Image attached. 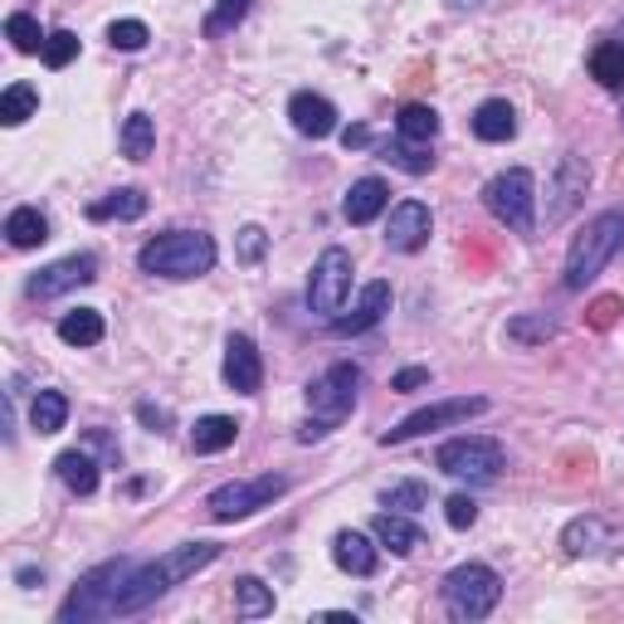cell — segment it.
I'll return each instance as SVG.
<instances>
[{"label": "cell", "instance_id": "cell-1", "mask_svg": "<svg viewBox=\"0 0 624 624\" xmlns=\"http://www.w3.org/2000/svg\"><path fill=\"white\" fill-rule=\"evenodd\" d=\"M220 552H225L220 542H186V546H176V552L157 556V562H147V566L137 562V571L127 576L122 595H118V610H112V620H122V615H142V610H147V605H157L161 595L171 591V585H181L186 576L206 571L210 562H220Z\"/></svg>", "mask_w": 624, "mask_h": 624}, {"label": "cell", "instance_id": "cell-2", "mask_svg": "<svg viewBox=\"0 0 624 624\" xmlns=\"http://www.w3.org/2000/svg\"><path fill=\"white\" fill-rule=\"evenodd\" d=\"M215 259H220V249H215L210 235H200V229H171V235L147 239L142 254H137V269L151 278H200L215 269Z\"/></svg>", "mask_w": 624, "mask_h": 624}, {"label": "cell", "instance_id": "cell-3", "mask_svg": "<svg viewBox=\"0 0 624 624\" xmlns=\"http://www.w3.org/2000/svg\"><path fill=\"white\" fill-rule=\"evenodd\" d=\"M620 249H624V210L595 215V220L585 225L576 239H571V249H566V278H562V284L571 293H581L610 259H615Z\"/></svg>", "mask_w": 624, "mask_h": 624}, {"label": "cell", "instance_id": "cell-4", "mask_svg": "<svg viewBox=\"0 0 624 624\" xmlns=\"http://www.w3.org/2000/svg\"><path fill=\"white\" fill-rule=\"evenodd\" d=\"M137 571L132 556H118V562H103L93 566L88 576L69 591V601L59 605V624H88V620H112V610H118V595L127 576Z\"/></svg>", "mask_w": 624, "mask_h": 624}, {"label": "cell", "instance_id": "cell-5", "mask_svg": "<svg viewBox=\"0 0 624 624\" xmlns=\"http://www.w3.org/2000/svg\"><path fill=\"white\" fill-rule=\"evenodd\" d=\"M439 595H444V610H449V620L474 624V620H488L493 610H498L503 581H498V571H493V566L468 562V566H454L449 576H444Z\"/></svg>", "mask_w": 624, "mask_h": 624}, {"label": "cell", "instance_id": "cell-6", "mask_svg": "<svg viewBox=\"0 0 624 624\" xmlns=\"http://www.w3.org/2000/svg\"><path fill=\"white\" fill-rule=\"evenodd\" d=\"M483 206L488 215L517 235H532L537 229V176L527 167H513V171H498L488 186H483Z\"/></svg>", "mask_w": 624, "mask_h": 624}, {"label": "cell", "instance_id": "cell-7", "mask_svg": "<svg viewBox=\"0 0 624 624\" xmlns=\"http://www.w3.org/2000/svg\"><path fill=\"white\" fill-rule=\"evenodd\" d=\"M435 468L449 478H464V483H493L503 474V444L483 439V435H458L449 444H439Z\"/></svg>", "mask_w": 624, "mask_h": 624}, {"label": "cell", "instance_id": "cell-8", "mask_svg": "<svg viewBox=\"0 0 624 624\" xmlns=\"http://www.w3.org/2000/svg\"><path fill=\"white\" fill-rule=\"evenodd\" d=\"M351 254L347 249H323L313 264V278H308V308L317 317H327V323H337L341 308H347L351 298Z\"/></svg>", "mask_w": 624, "mask_h": 624}, {"label": "cell", "instance_id": "cell-9", "mask_svg": "<svg viewBox=\"0 0 624 624\" xmlns=\"http://www.w3.org/2000/svg\"><path fill=\"white\" fill-rule=\"evenodd\" d=\"M288 493V478L284 474H264V478H239V483H220V488L206 498V513L215 522H239L259 507H269L274 498Z\"/></svg>", "mask_w": 624, "mask_h": 624}, {"label": "cell", "instance_id": "cell-10", "mask_svg": "<svg viewBox=\"0 0 624 624\" xmlns=\"http://www.w3.org/2000/svg\"><path fill=\"white\" fill-rule=\"evenodd\" d=\"M483 410H488V400H483V396H454V400H435V405H425V410L405 415L400 425H390L386 435H380V444H405V439L429 435V429L468 425V419H474V415H483Z\"/></svg>", "mask_w": 624, "mask_h": 624}, {"label": "cell", "instance_id": "cell-11", "mask_svg": "<svg viewBox=\"0 0 624 624\" xmlns=\"http://www.w3.org/2000/svg\"><path fill=\"white\" fill-rule=\"evenodd\" d=\"M356 390H361V366L337 361V366H327L317 380H308V410L317 419H327V425H337V419L351 415Z\"/></svg>", "mask_w": 624, "mask_h": 624}, {"label": "cell", "instance_id": "cell-12", "mask_svg": "<svg viewBox=\"0 0 624 624\" xmlns=\"http://www.w3.org/2000/svg\"><path fill=\"white\" fill-rule=\"evenodd\" d=\"M98 278V259L93 254H69V259H55L49 269H40L24 284V293L30 298H59V293H69V288H83V284H93Z\"/></svg>", "mask_w": 624, "mask_h": 624}, {"label": "cell", "instance_id": "cell-13", "mask_svg": "<svg viewBox=\"0 0 624 624\" xmlns=\"http://www.w3.org/2000/svg\"><path fill=\"white\" fill-rule=\"evenodd\" d=\"M585 186H591V167H585V157H576V151H566V157L556 161L552 196H546V225H562L566 215L581 206Z\"/></svg>", "mask_w": 624, "mask_h": 624}, {"label": "cell", "instance_id": "cell-14", "mask_svg": "<svg viewBox=\"0 0 624 624\" xmlns=\"http://www.w3.org/2000/svg\"><path fill=\"white\" fill-rule=\"evenodd\" d=\"M429 229H435V215H429L425 200H400L386 220V245L396 254H415L429 245Z\"/></svg>", "mask_w": 624, "mask_h": 624}, {"label": "cell", "instance_id": "cell-15", "mask_svg": "<svg viewBox=\"0 0 624 624\" xmlns=\"http://www.w3.org/2000/svg\"><path fill=\"white\" fill-rule=\"evenodd\" d=\"M225 386L235 396H259V386H264V356L245 333H235L225 341Z\"/></svg>", "mask_w": 624, "mask_h": 624}, {"label": "cell", "instance_id": "cell-16", "mask_svg": "<svg viewBox=\"0 0 624 624\" xmlns=\"http://www.w3.org/2000/svg\"><path fill=\"white\" fill-rule=\"evenodd\" d=\"M386 313H390V284H380V278H376V284L361 288L356 308L333 323V333H337V337H361V333H372V327H376Z\"/></svg>", "mask_w": 624, "mask_h": 624}, {"label": "cell", "instance_id": "cell-17", "mask_svg": "<svg viewBox=\"0 0 624 624\" xmlns=\"http://www.w3.org/2000/svg\"><path fill=\"white\" fill-rule=\"evenodd\" d=\"M288 118H293V127H298L303 137H313V142H323V137L337 132V108L327 103L323 93H308V88L288 98Z\"/></svg>", "mask_w": 624, "mask_h": 624}, {"label": "cell", "instance_id": "cell-18", "mask_svg": "<svg viewBox=\"0 0 624 624\" xmlns=\"http://www.w3.org/2000/svg\"><path fill=\"white\" fill-rule=\"evenodd\" d=\"M333 562H337V571L366 581V576H376L380 552H376V542L366 537V532H337L333 537Z\"/></svg>", "mask_w": 624, "mask_h": 624}, {"label": "cell", "instance_id": "cell-19", "mask_svg": "<svg viewBox=\"0 0 624 624\" xmlns=\"http://www.w3.org/2000/svg\"><path fill=\"white\" fill-rule=\"evenodd\" d=\"M386 206H390V186L380 181V176H361V181L347 190V200H341V215H347L351 225H372Z\"/></svg>", "mask_w": 624, "mask_h": 624}, {"label": "cell", "instance_id": "cell-20", "mask_svg": "<svg viewBox=\"0 0 624 624\" xmlns=\"http://www.w3.org/2000/svg\"><path fill=\"white\" fill-rule=\"evenodd\" d=\"M372 532H376V542L386 546V552H396V556H415L419 546H425V532L415 527L405 513H376V522H372Z\"/></svg>", "mask_w": 624, "mask_h": 624}, {"label": "cell", "instance_id": "cell-21", "mask_svg": "<svg viewBox=\"0 0 624 624\" xmlns=\"http://www.w3.org/2000/svg\"><path fill=\"white\" fill-rule=\"evenodd\" d=\"M474 137L478 142H507V137H517V112L507 98H488V103H478L474 112Z\"/></svg>", "mask_w": 624, "mask_h": 624}, {"label": "cell", "instance_id": "cell-22", "mask_svg": "<svg viewBox=\"0 0 624 624\" xmlns=\"http://www.w3.org/2000/svg\"><path fill=\"white\" fill-rule=\"evenodd\" d=\"M103 333H108V323H103V313L98 308H73V313L59 317V341L63 347H98Z\"/></svg>", "mask_w": 624, "mask_h": 624}, {"label": "cell", "instance_id": "cell-23", "mask_svg": "<svg viewBox=\"0 0 624 624\" xmlns=\"http://www.w3.org/2000/svg\"><path fill=\"white\" fill-rule=\"evenodd\" d=\"M55 474L69 493H79V498H88V493H98V464L88 458L83 449H63L55 458Z\"/></svg>", "mask_w": 624, "mask_h": 624}, {"label": "cell", "instance_id": "cell-24", "mask_svg": "<svg viewBox=\"0 0 624 624\" xmlns=\"http://www.w3.org/2000/svg\"><path fill=\"white\" fill-rule=\"evenodd\" d=\"M235 439H239V419H229V415H200L196 429H190V449L196 454H220Z\"/></svg>", "mask_w": 624, "mask_h": 624}, {"label": "cell", "instance_id": "cell-25", "mask_svg": "<svg viewBox=\"0 0 624 624\" xmlns=\"http://www.w3.org/2000/svg\"><path fill=\"white\" fill-rule=\"evenodd\" d=\"M6 239H10V249H40L49 239V220L34 206H20L6 215Z\"/></svg>", "mask_w": 624, "mask_h": 624}, {"label": "cell", "instance_id": "cell-26", "mask_svg": "<svg viewBox=\"0 0 624 624\" xmlns=\"http://www.w3.org/2000/svg\"><path fill=\"white\" fill-rule=\"evenodd\" d=\"M147 215V196L137 186H122V190H112L108 200H93L88 206V220H142Z\"/></svg>", "mask_w": 624, "mask_h": 624}, {"label": "cell", "instance_id": "cell-27", "mask_svg": "<svg viewBox=\"0 0 624 624\" xmlns=\"http://www.w3.org/2000/svg\"><path fill=\"white\" fill-rule=\"evenodd\" d=\"M235 615H239V620H264V615H274V585H264L259 576H239V581H235Z\"/></svg>", "mask_w": 624, "mask_h": 624}, {"label": "cell", "instance_id": "cell-28", "mask_svg": "<svg viewBox=\"0 0 624 624\" xmlns=\"http://www.w3.org/2000/svg\"><path fill=\"white\" fill-rule=\"evenodd\" d=\"M605 542H610V532L601 517H576V522H566V532H562L566 556H595Z\"/></svg>", "mask_w": 624, "mask_h": 624}, {"label": "cell", "instance_id": "cell-29", "mask_svg": "<svg viewBox=\"0 0 624 624\" xmlns=\"http://www.w3.org/2000/svg\"><path fill=\"white\" fill-rule=\"evenodd\" d=\"M63 419H69V396L63 390H40L30 405V429L34 435H59Z\"/></svg>", "mask_w": 624, "mask_h": 624}, {"label": "cell", "instance_id": "cell-30", "mask_svg": "<svg viewBox=\"0 0 624 624\" xmlns=\"http://www.w3.org/2000/svg\"><path fill=\"white\" fill-rule=\"evenodd\" d=\"M380 161H390V167H400V171H410V176H425L429 167H435V157H429V142H410V137L380 147Z\"/></svg>", "mask_w": 624, "mask_h": 624}, {"label": "cell", "instance_id": "cell-31", "mask_svg": "<svg viewBox=\"0 0 624 624\" xmlns=\"http://www.w3.org/2000/svg\"><path fill=\"white\" fill-rule=\"evenodd\" d=\"M151 147H157V122H151L147 112H132V118L122 122V157L127 161H147Z\"/></svg>", "mask_w": 624, "mask_h": 624}, {"label": "cell", "instance_id": "cell-32", "mask_svg": "<svg viewBox=\"0 0 624 624\" xmlns=\"http://www.w3.org/2000/svg\"><path fill=\"white\" fill-rule=\"evenodd\" d=\"M396 132L400 137H410V142H435V132H439V112L435 108H425V103H405L396 112Z\"/></svg>", "mask_w": 624, "mask_h": 624}, {"label": "cell", "instance_id": "cell-33", "mask_svg": "<svg viewBox=\"0 0 624 624\" xmlns=\"http://www.w3.org/2000/svg\"><path fill=\"white\" fill-rule=\"evenodd\" d=\"M34 112H40V93H34L30 83H10L6 93H0V122H6V127L30 122Z\"/></svg>", "mask_w": 624, "mask_h": 624}, {"label": "cell", "instance_id": "cell-34", "mask_svg": "<svg viewBox=\"0 0 624 624\" xmlns=\"http://www.w3.org/2000/svg\"><path fill=\"white\" fill-rule=\"evenodd\" d=\"M591 79L605 88H624V44H601L591 55Z\"/></svg>", "mask_w": 624, "mask_h": 624}, {"label": "cell", "instance_id": "cell-35", "mask_svg": "<svg viewBox=\"0 0 624 624\" xmlns=\"http://www.w3.org/2000/svg\"><path fill=\"white\" fill-rule=\"evenodd\" d=\"M6 34H10V44H16L20 55H40L44 40H49V34L40 30V20H34V16H24V10H16V16L6 20Z\"/></svg>", "mask_w": 624, "mask_h": 624}, {"label": "cell", "instance_id": "cell-36", "mask_svg": "<svg viewBox=\"0 0 624 624\" xmlns=\"http://www.w3.org/2000/svg\"><path fill=\"white\" fill-rule=\"evenodd\" d=\"M254 10V0H215V10L206 16V40H220V34H229L239 20H245Z\"/></svg>", "mask_w": 624, "mask_h": 624}, {"label": "cell", "instance_id": "cell-37", "mask_svg": "<svg viewBox=\"0 0 624 624\" xmlns=\"http://www.w3.org/2000/svg\"><path fill=\"white\" fill-rule=\"evenodd\" d=\"M147 40H151V30H147L142 20H112L108 24V44L122 49V55H137V49H147Z\"/></svg>", "mask_w": 624, "mask_h": 624}, {"label": "cell", "instance_id": "cell-38", "mask_svg": "<svg viewBox=\"0 0 624 624\" xmlns=\"http://www.w3.org/2000/svg\"><path fill=\"white\" fill-rule=\"evenodd\" d=\"M425 503H429L425 483H396V488L380 493V507H390V513H419Z\"/></svg>", "mask_w": 624, "mask_h": 624}, {"label": "cell", "instance_id": "cell-39", "mask_svg": "<svg viewBox=\"0 0 624 624\" xmlns=\"http://www.w3.org/2000/svg\"><path fill=\"white\" fill-rule=\"evenodd\" d=\"M40 55H44L49 69H69V63L79 59V34H73V30H55V34L44 40Z\"/></svg>", "mask_w": 624, "mask_h": 624}, {"label": "cell", "instance_id": "cell-40", "mask_svg": "<svg viewBox=\"0 0 624 624\" xmlns=\"http://www.w3.org/2000/svg\"><path fill=\"white\" fill-rule=\"evenodd\" d=\"M264 254H269V235H264L259 225H245V229H239V264H245V269H259Z\"/></svg>", "mask_w": 624, "mask_h": 624}, {"label": "cell", "instance_id": "cell-41", "mask_svg": "<svg viewBox=\"0 0 624 624\" xmlns=\"http://www.w3.org/2000/svg\"><path fill=\"white\" fill-rule=\"evenodd\" d=\"M556 333V323H552V317H517V323H507V337H513V341H546V337H552Z\"/></svg>", "mask_w": 624, "mask_h": 624}, {"label": "cell", "instance_id": "cell-42", "mask_svg": "<svg viewBox=\"0 0 624 624\" xmlns=\"http://www.w3.org/2000/svg\"><path fill=\"white\" fill-rule=\"evenodd\" d=\"M444 517H449L454 532H468L478 522V503L468 493H454V498H444Z\"/></svg>", "mask_w": 624, "mask_h": 624}, {"label": "cell", "instance_id": "cell-43", "mask_svg": "<svg viewBox=\"0 0 624 624\" xmlns=\"http://www.w3.org/2000/svg\"><path fill=\"white\" fill-rule=\"evenodd\" d=\"M419 386H429L425 366H405V372H396V380H390V390H419Z\"/></svg>", "mask_w": 624, "mask_h": 624}, {"label": "cell", "instance_id": "cell-44", "mask_svg": "<svg viewBox=\"0 0 624 624\" xmlns=\"http://www.w3.org/2000/svg\"><path fill=\"white\" fill-rule=\"evenodd\" d=\"M137 419H142V425H151V429H157V435L171 425V415L161 410V405H151V400H142V405H137Z\"/></svg>", "mask_w": 624, "mask_h": 624}, {"label": "cell", "instance_id": "cell-45", "mask_svg": "<svg viewBox=\"0 0 624 624\" xmlns=\"http://www.w3.org/2000/svg\"><path fill=\"white\" fill-rule=\"evenodd\" d=\"M341 147H347V151H356V147H372V127H361V122L341 127Z\"/></svg>", "mask_w": 624, "mask_h": 624}, {"label": "cell", "instance_id": "cell-46", "mask_svg": "<svg viewBox=\"0 0 624 624\" xmlns=\"http://www.w3.org/2000/svg\"><path fill=\"white\" fill-rule=\"evenodd\" d=\"M615 308H620L615 298H601V303H595V327H605L610 317H615Z\"/></svg>", "mask_w": 624, "mask_h": 624}, {"label": "cell", "instance_id": "cell-47", "mask_svg": "<svg viewBox=\"0 0 624 624\" xmlns=\"http://www.w3.org/2000/svg\"><path fill=\"white\" fill-rule=\"evenodd\" d=\"M444 6H449L454 16H464V10H478V6H488V0H444Z\"/></svg>", "mask_w": 624, "mask_h": 624}, {"label": "cell", "instance_id": "cell-48", "mask_svg": "<svg viewBox=\"0 0 624 624\" xmlns=\"http://www.w3.org/2000/svg\"><path fill=\"white\" fill-rule=\"evenodd\" d=\"M20 585H24V591H34V585H44V576H40V571H20Z\"/></svg>", "mask_w": 624, "mask_h": 624}]
</instances>
